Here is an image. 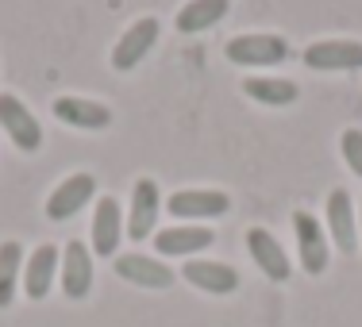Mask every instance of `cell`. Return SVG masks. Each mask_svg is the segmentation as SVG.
<instances>
[{
    "label": "cell",
    "mask_w": 362,
    "mask_h": 327,
    "mask_svg": "<svg viewBox=\"0 0 362 327\" xmlns=\"http://www.w3.org/2000/svg\"><path fill=\"white\" fill-rule=\"evenodd\" d=\"M223 54L235 66H278L289 58V42L281 35H262V31H255V35H235L223 47Z\"/></svg>",
    "instance_id": "cell-1"
},
{
    "label": "cell",
    "mask_w": 362,
    "mask_h": 327,
    "mask_svg": "<svg viewBox=\"0 0 362 327\" xmlns=\"http://www.w3.org/2000/svg\"><path fill=\"white\" fill-rule=\"evenodd\" d=\"M158 20L154 16H143V20H135L132 28L119 35V42L112 47V70H119V73H127V70H135V66L143 62L146 54H151V47L158 42Z\"/></svg>",
    "instance_id": "cell-2"
},
{
    "label": "cell",
    "mask_w": 362,
    "mask_h": 327,
    "mask_svg": "<svg viewBox=\"0 0 362 327\" xmlns=\"http://www.w3.org/2000/svg\"><path fill=\"white\" fill-rule=\"evenodd\" d=\"M170 216H181V220H216V216H228L231 208V196L220 193V189H181L166 201Z\"/></svg>",
    "instance_id": "cell-3"
},
{
    "label": "cell",
    "mask_w": 362,
    "mask_h": 327,
    "mask_svg": "<svg viewBox=\"0 0 362 327\" xmlns=\"http://www.w3.org/2000/svg\"><path fill=\"white\" fill-rule=\"evenodd\" d=\"M158 208H162V193H158V182L154 177H139L132 189V212H127V239L143 243L151 239L154 231V220H158Z\"/></svg>",
    "instance_id": "cell-4"
},
{
    "label": "cell",
    "mask_w": 362,
    "mask_h": 327,
    "mask_svg": "<svg viewBox=\"0 0 362 327\" xmlns=\"http://www.w3.org/2000/svg\"><path fill=\"white\" fill-rule=\"evenodd\" d=\"M93 193H97V177H93V174H70L62 185L54 189V193L47 196V220L58 223V220L77 216V212L93 201Z\"/></svg>",
    "instance_id": "cell-5"
},
{
    "label": "cell",
    "mask_w": 362,
    "mask_h": 327,
    "mask_svg": "<svg viewBox=\"0 0 362 327\" xmlns=\"http://www.w3.org/2000/svg\"><path fill=\"white\" fill-rule=\"evenodd\" d=\"M293 231H297V251H300V266H305V273H324L327 270V254H332V246H327V235L320 227V220L308 216V212H297L293 216Z\"/></svg>",
    "instance_id": "cell-6"
},
{
    "label": "cell",
    "mask_w": 362,
    "mask_h": 327,
    "mask_svg": "<svg viewBox=\"0 0 362 327\" xmlns=\"http://www.w3.org/2000/svg\"><path fill=\"white\" fill-rule=\"evenodd\" d=\"M0 124H4V131L12 135V143L20 146L23 154H35L39 146H42L39 119L31 116V112L23 108L16 97H8V93H0Z\"/></svg>",
    "instance_id": "cell-7"
},
{
    "label": "cell",
    "mask_w": 362,
    "mask_h": 327,
    "mask_svg": "<svg viewBox=\"0 0 362 327\" xmlns=\"http://www.w3.org/2000/svg\"><path fill=\"white\" fill-rule=\"evenodd\" d=\"M308 70H362V42L355 39H324L305 50Z\"/></svg>",
    "instance_id": "cell-8"
},
{
    "label": "cell",
    "mask_w": 362,
    "mask_h": 327,
    "mask_svg": "<svg viewBox=\"0 0 362 327\" xmlns=\"http://www.w3.org/2000/svg\"><path fill=\"white\" fill-rule=\"evenodd\" d=\"M324 212H327V231H332L335 246L343 254H355L358 251V223H355V208H351L347 189H332Z\"/></svg>",
    "instance_id": "cell-9"
},
{
    "label": "cell",
    "mask_w": 362,
    "mask_h": 327,
    "mask_svg": "<svg viewBox=\"0 0 362 327\" xmlns=\"http://www.w3.org/2000/svg\"><path fill=\"white\" fill-rule=\"evenodd\" d=\"M62 124L77 127V131H105L112 124V112L108 105H100V100H85V97H58L54 105H50Z\"/></svg>",
    "instance_id": "cell-10"
},
{
    "label": "cell",
    "mask_w": 362,
    "mask_h": 327,
    "mask_svg": "<svg viewBox=\"0 0 362 327\" xmlns=\"http://www.w3.org/2000/svg\"><path fill=\"white\" fill-rule=\"evenodd\" d=\"M93 251L100 258H116L119 235H124V216H119V201L116 196H100L97 212H93Z\"/></svg>",
    "instance_id": "cell-11"
},
{
    "label": "cell",
    "mask_w": 362,
    "mask_h": 327,
    "mask_svg": "<svg viewBox=\"0 0 362 327\" xmlns=\"http://www.w3.org/2000/svg\"><path fill=\"white\" fill-rule=\"evenodd\" d=\"M247 251H251V258L258 262V270H262L270 281H289L293 266H289L286 251H281V243L266 227H251V231H247Z\"/></svg>",
    "instance_id": "cell-12"
},
{
    "label": "cell",
    "mask_w": 362,
    "mask_h": 327,
    "mask_svg": "<svg viewBox=\"0 0 362 327\" xmlns=\"http://www.w3.org/2000/svg\"><path fill=\"white\" fill-rule=\"evenodd\" d=\"M181 278H185L189 285L212 292V297H228V292L239 289V273L231 270L228 262H201V258H193V262H185Z\"/></svg>",
    "instance_id": "cell-13"
},
{
    "label": "cell",
    "mask_w": 362,
    "mask_h": 327,
    "mask_svg": "<svg viewBox=\"0 0 362 327\" xmlns=\"http://www.w3.org/2000/svg\"><path fill=\"white\" fill-rule=\"evenodd\" d=\"M93 289V254L85 243H66V254H62V292L70 300H81L89 297Z\"/></svg>",
    "instance_id": "cell-14"
},
{
    "label": "cell",
    "mask_w": 362,
    "mask_h": 327,
    "mask_svg": "<svg viewBox=\"0 0 362 327\" xmlns=\"http://www.w3.org/2000/svg\"><path fill=\"white\" fill-rule=\"evenodd\" d=\"M116 273L132 285H143V289H170L174 285V270L146 254H119L116 258Z\"/></svg>",
    "instance_id": "cell-15"
},
{
    "label": "cell",
    "mask_w": 362,
    "mask_h": 327,
    "mask_svg": "<svg viewBox=\"0 0 362 327\" xmlns=\"http://www.w3.org/2000/svg\"><path fill=\"white\" fill-rule=\"evenodd\" d=\"M212 227H201V223H177V227H166L154 235V246L158 254L166 258H177V254H197L204 246H212Z\"/></svg>",
    "instance_id": "cell-16"
},
{
    "label": "cell",
    "mask_w": 362,
    "mask_h": 327,
    "mask_svg": "<svg viewBox=\"0 0 362 327\" xmlns=\"http://www.w3.org/2000/svg\"><path fill=\"white\" fill-rule=\"evenodd\" d=\"M54 270H58V251L50 243L35 246V254L28 258V270H23V289L31 300H42L54 285Z\"/></svg>",
    "instance_id": "cell-17"
},
{
    "label": "cell",
    "mask_w": 362,
    "mask_h": 327,
    "mask_svg": "<svg viewBox=\"0 0 362 327\" xmlns=\"http://www.w3.org/2000/svg\"><path fill=\"white\" fill-rule=\"evenodd\" d=\"M228 16V0H189L177 12V31L197 35V31H209L212 23H220Z\"/></svg>",
    "instance_id": "cell-18"
},
{
    "label": "cell",
    "mask_w": 362,
    "mask_h": 327,
    "mask_svg": "<svg viewBox=\"0 0 362 327\" xmlns=\"http://www.w3.org/2000/svg\"><path fill=\"white\" fill-rule=\"evenodd\" d=\"M243 93L251 100H258V105H270V108H286L297 100V85L281 81V77H247Z\"/></svg>",
    "instance_id": "cell-19"
},
{
    "label": "cell",
    "mask_w": 362,
    "mask_h": 327,
    "mask_svg": "<svg viewBox=\"0 0 362 327\" xmlns=\"http://www.w3.org/2000/svg\"><path fill=\"white\" fill-rule=\"evenodd\" d=\"M20 270H23V246L20 243H0V308L12 304L16 285H20Z\"/></svg>",
    "instance_id": "cell-20"
},
{
    "label": "cell",
    "mask_w": 362,
    "mask_h": 327,
    "mask_svg": "<svg viewBox=\"0 0 362 327\" xmlns=\"http://www.w3.org/2000/svg\"><path fill=\"white\" fill-rule=\"evenodd\" d=\"M343 158H347V166L362 177V131H355V127L343 131Z\"/></svg>",
    "instance_id": "cell-21"
},
{
    "label": "cell",
    "mask_w": 362,
    "mask_h": 327,
    "mask_svg": "<svg viewBox=\"0 0 362 327\" xmlns=\"http://www.w3.org/2000/svg\"><path fill=\"white\" fill-rule=\"evenodd\" d=\"M358 235H362V212H358Z\"/></svg>",
    "instance_id": "cell-22"
}]
</instances>
